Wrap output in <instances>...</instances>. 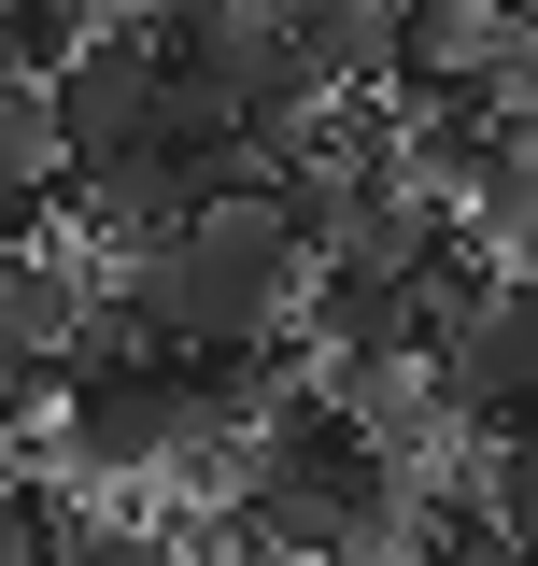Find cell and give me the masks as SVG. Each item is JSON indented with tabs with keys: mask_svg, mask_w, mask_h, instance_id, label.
Here are the masks:
<instances>
[{
	"mask_svg": "<svg viewBox=\"0 0 538 566\" xmlns=\"http://www.w3.org/2000/svg\"><path fill=\"white\" fill-rule=\"evenodd\" d=\"M185 453V368L142 340H71L58 397H43V468L71 495H142Z\"/></svg>",
	"mask_w": 538,
	"mask_h": 566,
	"instance_id": "obj_1",
	"label": "cell"
},
{
	"mask_svg": "<svg viewBox=\"0 0 538 566\" xmlns=\"http://www.w3.org/2000/svg\"><path fill=\"white\" fill-rule=\"evenodd\" d=\"M156 85H170L156 14H100V29L43 71V99H58V170H71V185H100L114 156H142V142H156Z\"/></svg>",
	"mask_w": 538,
	"mask_h": 566,
	"instance_id": "obj_2",
	"label": "cell"
},
{
	"mask_svg": "<svg viewBox=\"0 0 538 566\" xmlns=\"http://www.w3.org/2000/svg\"><path fill=\"white\" fill-rule=\"evenodd\" d=\"M425 368H439V397H454L482 439L525 424L538 411V283L525 270H510V283H468V297L439 312V354H425Z\"/></svg>",
	"mask_w": 538,
	"mask_h": 566,
	"instance_id": "obj_3",
	"label": "cell"
},
{
	"mask_svg": "<svg viewBox=\"0 0 538 566\" xmlns=\"http://www.w3.org/2000/svg\"><path fill=\"white\" fill-rule=\"evenodd\" d=\"M327 85H397V0H283Z\"/></svg>",
	"mask_w": 538,
	"mask_h": 566,
	"instance_id": "obj_4",
	"label": "cell"
},
{
	"mask_svg": "<svg viewBox=\"0 0 538 566\" xmlns=\"http://www.w3.org/2000/svg\"><path fill=\"white\" fill-rule=\"evenodd\" d=\"M482 510H496V538H510V553L538 566V411L482 439Z\"/></svg>",
	"mask_w": 538,
	"mask_h": 566,
	"instance_id": "obj_5",
	"label": "cell"
},
{
	"mask_svg": "<svg viewBox=\"0 0 538 566\" xmlns=\"http://www.w3.org/2000/svg\"><path fill=\"white\" fill-rule=\"evenodd\" d=\"M71 566H199V524H170V510H100V524H71Z\"/></svg>",
	"mask_w": 538,
	"mask_h": 566,
	"instance_id": "obj_6",
	"label": "cell"
},
{
	"mask_svg": "<svg viewBox=\"0 0 538 566\" xmlns=\"http://www.w3.org/2000/svg\"><path fill=\"white\" fill-rule=\"evenodd\" d=\"M0 566H71V510L43 482H0Z\"/></svg>",
	"mask_w": 538,
	"mask_h": 566,
	"instance_id": "obj_7",
	"label": "cell"
},
{
	"mask_svg": "<svg viewBox=\"0 0 538 566\" xmlns=\"http://www.w3.org/2000/svg\"><path fill=\"white\" fill-rule=\"evenodd\" d=\"M0 482H29V424L14 411H0Z\"/></svg>",
	"mask_w": 538,
	"mask_h": 566,
	"instance_id": "obj_8",
	"label": "cell"
},
{
	"mask_svg": "<svg viewBox=\"0 0 538 566\" xmlns=\"http://www.w3.org/2000/svg\"><path fill=\"white\" fill-rule=\"evenodd\" d=\"M496 14H510V29H538V0H496Z\"/></svg>",
	"mask_w": 538,
	"mask_h": 566,
	"instance_id": "obj_9",
	"label": "cell"
},
{
	"mask_svg": "<svg viewBox=\"0 0 538 566\" xmlns=\"http://www.w3.org/2000/svg\"><path fill=\"white\" fill-rule=\"evenodd\" d=\"M114 14H156V0H114Z\"/></svg>",
	"mask_w": 538,
	"mask_h": 566,
	"instance_id": "obj_10",
	"label": "cell"
},
{
	"mask_svg": "<svg viewBox=\"0 0 538 566\" xmlns=\"http://www.w3.org/2000/svg\"><path fill=\"white\" fill-rule=\"evenodd\" d=\"M510 270H525V283H538V255H510Z\"/></svg>",
	"mask_w": 538,
	"mask_h": 566,
	"instance_id": "obj_11",
	"label": "cell"
},
{
	"mask_svg": "<svg viewBox=\"0 0 538 566\" xmlns=\"http://www.w3.org/2000/svg\"><path fill=\"white\" fill-rule=\"evenodd\" d=\"M327 566H354V553H327Z\"/></svg>",
	"mask_w": 538,
	"mask_h": 566,
	"instance_id": "obj_12",
	"label": "cell"
},
{
	"mask_svg": "<svg viewBox=\"0 0 538 566\" xmlns=\"http://www.w3.org/2000/svg\"><path fill=\"white\" fill-rule=\"evenodd\" d=\"M525 114H538V99H525Z\"/></svg>",
	"mask_w": 538,
	"mask_h": 566,
	"instance_id": "obj_13",
	"label": "cell"
}]
</instances>
